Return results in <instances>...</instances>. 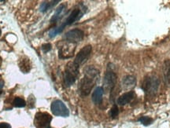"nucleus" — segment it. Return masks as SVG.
I'll return each instance as SVG.
<instances>
[{
	"label": "nucleus",
	"instance_id": "nucleus-19",
	"mask_svg": "<svg viewBox=\"0 0 170 128\" xmlns=\"http://www.w3.org/2000/svg\"><path fill=\"white\" fill-rule=\"evenodd\" d=\"M139 121L144 126H149L153 123L154 119L152 118L149 117V116H142V117L140 118Z\"/></svg>",
	"mask_w": 170,
	"mask_h": 128
},
{
	"label": "nucleus",
	"instance_id": "nucleus-14",
	"mask_svg": "<svg viewBox=\"0 0 170 128\" xmlns=\"http://www.w3.org/2000/svg\"><path fill=\"white\" fill-rule=\"evenodd\" d=\"M136 79L133 76H127L124 77L122 80V85L124 88L125 89H130L136 86Z\"/></svg>",
	"mask_w": 170,
	"mask_h": 128
},
{
	"label": "nucleus",
	"instance_id": "nucleus-2",
	"mask_svg": "<svg viewBox=\"0 0 170 128\" xmlns=\"http://www.w3.org/2000/svg\"><path fill=\"white\" fill-rule=\"evenodd\" d=\"M83 14H84V13L82 12L81 9H79V8H76V9H74L71 12L69 16L67 17V19L63 22V24L61 25V26H59L58 28H56V29H54L53 30L50 31V34H49L50 37L53 38L55 36H57V34L61 33V32L64 30V29L65 28V27L68 26V25H72V24L74 23L75 21H78V20L83 16Z\"/></svg>",
	"mask_w": 170,
	"mask_h": 128
},
{
	"label": "nucleus",
	"instance_id": "nucleus-8",
	"mask_svg": "<svg viewBox=\"0 0 170 128\" xmlns=\"http://www.w3.org/2000/svg\"><path fill=\"white\" fill-rule=\"evenodd\" d=\"M91 50H92V47H91V45H88V46H85L84 48L81 49L79 51V53H77V56H76V58L74 60V64H77V66L81 65L82 64H84L87 60H88V57L91 54Z\"/></svg>",
	"mask_w": 170,
	"mask_h": 128
},
{
	"label": "nucleus",
	"instance_id": "nucleus-17",
	"mask_svg": "<svg viewBox=\"0 0 170 128\" xmlns=\"http://www.w3.org/2000/svg\"><path fill=\"white\" fill-rule=\"evenodd\" d=\"M60 1H51V2H43V3L41 4L40 6V11L41 12H46L48 10L51 9L52 7H54V6L57 3V2H59Z\"/></svg>",
	"mask_w": 170,
	"mask_h": 128
},
{
	"label": "nucleus",
	"instance_id": "nucleus-22",
	"mask_svg": "<svg viewBox=\"0 0 170 128\" xmlns=\"http://www.w3.org/2000/svg\"><path fill=\"white\" fill-rule=\"evenodd\" d=\"M0 128H11V126L9 123H0Z\"/></svg>",
	"mask_w": 170,
	"mask_h": 128
},
{
	"label": "nucleus",
	"instance_id": "nucleus-10",
	"mask_svg": "<svg viewBox=\"0 0 170 128\" xmlns=\"http://www.w3.org/2000/svg\"><path fill=\"white\" fill-rule=\"evenodd\" d=\"M117 82V75L113 72H107L104 76V87L106 91H111L114 88Z\"/></svg>",
	"mask_w": 170,
	"mask_h": 128
},
{
	"label": "nucleus",
	"instance_id": "nucleus-4",
	"mask_svg": "<svg viewBox=\"0 0 170 128\" xmlns=\"http://www.w3.org/2000/svg\"><path fill=\"white\" fill-rule=\"evenodd\" d=\"M160 81L156 76H147L144 79L142 89L148 95H154L158 92Z\"/></svg>",
	"mask_w": 170,
	"mask_h": 128
},
{
	"label": "nucleus",
	"instance_id": "nucleus-15",
	"mask_svg": "<svg viewBox=\"0 0 170 128\" xmlns=\"http://www.w3.org/2000/svg\"><path fill=\"white\" fill-rule=\"evenodd\" d=\"M19 67L24 73L29 72L32 68L30 60L27 57H25V56L22 57V58L20 59V61H19Z\"/></svg>",
	"mask_w": 170,
	"mask_h": 128
},
{
	"label": "nucleus",
	"instance_id": "nucleus-5",
	"mask_svg": "<svg viewBox=\"0 0 170 128\" xmlns=\"http://www.w3.org/2000/svg\"><path fill=\"white\" fill-rule=\"evenodd\" d=\"M50 109H51L52 113L57 116L67 117L69 115V112L67 107L60 100H56L52 102Z\"/></svg>",
	"mask_w": 170,
	"mask_h": 128
},
{
	"label": "nucleus",
	"instance_id": "nucleus-20",
	"mask_svg": "<svg viewBox=\"0 0 170 128\" xmlns=\"http://www.w3.org/2000/svg\"><path fill=\"white\" fill-rule=\"evenodd\" d=\"M119 114V109L118 107L116 105H113L112 107V109H110V112H109V115L112 118H116L117 116H118Z\"/></svg>",
	"mask_w": 170,
	"mask_h": 128
},
{
	"label": "nucleus",
	"instance_id": "nucleus-7",
	"mask_svg": "<svg viewBox=\"0 0 170 128\" xmlns=\"http://www.w3.org/2000/svg\"><path fill=\"white\" fill-rule=\"evenodd\" d=\"M84 32L81 29H73L65 34V39L71 43H79L84 39Z\"/></svg>",
	"mask_w": 170,
	"mask_h": 128
},
{
	"label": "nucleus",
	"instance_id": "nucleus-23",
	"mask_svg": "<svg viewBox=\"0 0 170 128\" xmlns=\"http://www.w3.org/2000/svg\"><path fill=\"white\" fill-rule=\"evenodd\" d=\"M3 86H4L3 81H0V91H1V89L3 87Z\"/></svg>",
	"mask_w": 170,
	"mask_h": 128
},
{
	"label": "nucleus",
	"instance_id": "nucleus-3",
	"mask_svg": "<svg viewBox=\"0 0 170 128\" xmlns=\"http://www.w3.org/2000/svg\"><path fill=\"white\" fill-rule=\"evenodd\" d=\"M79 75V66L74 62H69L64 72V84L66 87H71L76 82Z\"/></svg>",
	"mask_w": 170,
	"mask_h": 128
},
{
	"label": "nucleus",
	"instance_id": "nucleus-6",
	"mask_svg": "<svg viewBox=\"0 0 170 128\" xmlns=\"http://www.w3.org/2000/svg\"><path fill=\"white\" fill-rule=\"evenodd\" d=\"M52 117L47 112H39L36 115L35 124L38 127L48 128L50 127V123Z\"/></svg>",
	"mask_w": 170,
	"mask_h": 128
},
{
	"label": "nucleus",
	"instance_id": "nucleus-11",
	"mask_svg": "<svg viewBox=\"0 0 170 128\" xmlns=\"http://www.w3.org/2000/svg\"><path fill=\"white\" fill-rule=\"evenodd\" d=\"M135 97V92L132 91H129V92H126L124 94H122L121 96H120L117 99V104L120 105H125L127 104L130 103L133 100Z\"/></svg>",
	"mask_w": 170,
	"mask_h": 128
},
{
	"label": "nucleus",
	"instance_id": "nucleus-13",
	"mask_svg": "<svg viewBox=\"0 0 170 128\" xmlns=\"http://www.w3.org/2000/svg\"><path fill=\"white\" fill-rule=\"evenodd\" d=\"M104 89L101 87H96L92 94V101L95 105H99L102 101V96H103Z\"/></svg>",
	"mask_w": 170,
	"mask_h": 128
},
{
	"label": "nucleus",
	"instance_id": "nucleus-12",
	"mask_svg": "<svg viewBox=\"0 0 170 128\" xmlns=\"http://www.w3.org/2000/svg\"><path fill=\"white\" fill-rule=\"evenodd\" d=\"M163 79L167 87H170V60L167 59L163 64Z\"/></svg>",
	"mask_w": 170,
	"mask_h": 128
},
{
	"label": "nucleus",
	"instance_id": "nucleus-1",
	"mask_svg": "<svg viewBox=\"0 0 170 128\" xmlns=\"http://www.w3.org/2000/svg\"><path fill=\"white\" fill-rule=\"evenodd\" d=\"M99 79V70L90 66L84 71V76L79 84V91L82 96H88Z\"/></svg>",
	"mask_w": 170,
	"mask_h": 128
},
{
	"label": "nucleus",
	"instance_id": "nucleus-9",
	"mask_svg": "<svg viewBox=\"0 0 170 128\" xmlns=\"http://www.w3.org/2000/svg\"><path fill=\"white\" fill-rule=\"evenodd\" d=\"M74 51H75V46H74L73 43H69L68 42V43L64 44L59 48V51H58L59 58H70V57L73 56Z\"/></svg>",
	"mask_w": 170,
	"mask_h": 128
},
{
	"label": "nucleus",
	"instance_id": "nucleus-25",
	"mask_svg": "<svg viewBox=\"0 0 170 128\" xmlns=\"http://www.w3.org/2000/svg\"><path fill=\"white\" fill-rule=\"evenodd\" d=\"M0 35H1V29H0Z\"/></svg>",
	"mask_w": 170,
	"mask_h": 128
},
{
	"label": "nucleus",
	"instance_id": "nucleus-18",
	"mask_svg": "<svg viewBox=\"0 0 170 128\" xmlns=\"http://www.w3.org/2000/svg\"><path fill=\"white\" fill-rule=\"evenodd\" d=\"M14 105L15 107H18V108H23L26 105V102H25V100L22 98H19V97H17L14 100Z\"/></svg>",
	"mask_w": 170,
	"mask_h": 128
},
{
	"label": "nucleus",
	"instance_id": "nucleus-21",
	"mask_svg": "<svg viewBox=\"0 0 170 128\" xmlns=\"http://www.w3.org/2000/svg\"><path fill=\"white\" fill-rule=\"evenodd\" d=\"M52 48V46L50 43H45L42 46V50H43L44 53H47V52L50 51Z\"/></svg>",
	"mask_w": 170,
	"mask_h": 128
},
{
	"label": "nucleus",
	"instance_id": "nucleus-24",
	"mask_svg": "<svg viewBox=\"0 0 170 128\" xmlns=\"http://www.w3.org/2000/svg\"><path fill=\"white\" fill-rule=\"evenodd\" d=\"M2 94V91H0V94Z\"/></svg>",
	"mask_w": 170,
	"mask_h": 128
},
{
	"label": "nucleus",
	"instance_id": "nucleus-16",
	"mask_svg": "<svg viewBox=\"0 0 170 128\" xmlns=\"http://www.w3.org/2000/svg\"><path fill=\"white\" fill-rule=\"evenodd\" d=\"M65 10V6L64 5L59 6V7H57V9L56 10L54 16L52 17V18L50 19V22H51V23H54V22L57 21V20L59 19L61 17V14L64 13Z\"/></svg>",
	"mask_w": 170,
	"mask_h": 128
}]
</instances>
